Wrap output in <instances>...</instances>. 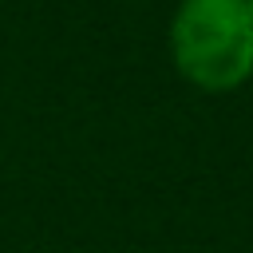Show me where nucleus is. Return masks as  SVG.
<instances>
[{
	"instance_id": "nucleus-1",
	"label": "nucleus",
	"mask_w": 253,
	"mask_h": 253,
	"mask_svg": "<svg viewBox=\"0 0 253 253\" xmlns=\"http://www.w3.org/2000/svg\"><path fill=\"white\" fill-rule=\"evenodd\" d=\"M170 55L190 87L237 91L253 79V8L245 0H182L170 20Z\"/></svg>"
},
{
	"instance_id": "nucleus-2",
	"label": "nucleus",
	"mask_w": 253,
	"mask_h": 253,
	"mask_svg": "<svg viewBox=\"0 0 253 253\" xmlns=\"http://www.w3.org/2000/svg\"><path fill=\"white\" fill-rule=\"evenodd\" d=\"M245 4H249V8H253V0H245Z\"/></svg>"
}]
</instances>
